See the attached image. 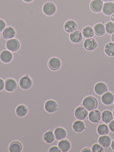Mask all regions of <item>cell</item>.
<instances>
[{
	"instance_id": "obj_15",
	"label": "cell",
	"mask_w": 114,
	"mask_h": 152,
	"mask_svg": "<svg viewBox=\"0 0 114 152\" xmlns=\"http://www.w3.org/2000/svg\"><path fill=\"white\" fill-rule=\"evenodd\" d=\"M102 114L98 110L91 111L88 114V118L90 121L94 123L99 122L101 119Z\"/></svg>"
},
{
	"instance_id": "obj_34",
	"label": "cell",
	"mask_w": 114,
	"mask_h": 152,
	"mask_svg": "<svg viewBox=\"0 0 114 152\" xmlns=\"http://www.w3.org/2000/svg\"><path fill=\"white\" fill-rule=\"evenodd\" d=\"M108 127L110 131L114 132V120L111 121H110V122L109 123Z\"/></svg>"
},
{
	"instance_id": "obj_23",
	"label": "cell",
	"mask_w": 114,
	"mask_h": 152,
	"mask_svg": "<svg viewBox=\"0 0 114 152\" xmlns=\"http://www.w3.org/2000/svg\"><path fill=\"white\" fill-rule=\"evenodd\" d=\"M86 129L84 123L81 120H77L74 121L72 124V129L76 132H82Z\"/></svg>"
},
{
	"instance_id": "obj_36",
	"label": "cell",
	"mask_w": 114,
	"mask_h": 152,
	"mask_svg": "<svg viewBox=\"0 0 114 152\" xmlns=\"http://www.w3.org/2000/svg\"><path fill=\"white\" fill-rule=\"evenodd\" d=\"M81 152H91V150L89 148H85L83 149Z\"/></svg>"
},
{
	"instance_id": "obj_24",
	"label": "cell",
	"mask_w": 114,
	"mask_h": 152,
	"mask_svg": "<svg viewBox=\"0 0 114 152\" xmlns=\"http://www.w3.org/2000/svg\"><path fill=\"white\" fill-rule=\"evenodd\" d=\"M99 144L104 148H106L110 146L111 143V140L109 136L102 135L99 137L98 140Z\"/></svg>"
},
{
	"instance_id": "obj_38",
	"label": "cell",
	"mask_w": 114,
	"mask_h": 152,
	"mask_svg": "<svg viewBox=\"0 0 114 152\" xmlns=\"http://www.w3.org/2000/svg\"><path fill=\"white\" fill-rule=\"evenodd\" d=\"M110 20L112 21V22L114 23V13L112 14V15L110 17Z\"/></svg>"
},
{
	"instance_id": "obj_7",
	"label": "cell",
	"mask_w": 114,
	"mask_h": 152,
	"mask_svg": "<svg viewBox=\"0 0 114 152\" xmlns=\"http://www.w3.org/2000/svg\"><path fill=\"white\" fill-rule=\"evenodd\" d=\"M43 139L45 143L47 144H51L53 143V145L58 146V142L59 141L55 139L53 132L49 130L46 131L44 134Z\"/></svg>"
},
{
	"instance_id": "obj_3",
	"label": "cell",
	"mask_w": 114,
	"mask_h": 152,
	"mask_svg": "<svg viewBox=\"0 0 114 152\" xmlns=\"http://www.w3.org/2000/svg\"><path fill=\"white\" fill-rule=\"evenodd\" d=\"M33 81L28 76H24L21 77L19 81V85L17 88H20L23 90H28L32 87Z\"/></svg>"
},
{
	"instance_id": "obj_28",
	"label": "cell",
	"mask_w": 114,
	"mask_h": 152,
	"mask_svg": "<svg viewBox=\"0 0 114 152\" xmlns=\"http://www.w3.org/2000/svg\"><path fill=\"white\" fill-rule=\"evenodd\" d=\"M101 119L105 123H109L113 119V114L109 110H105L102 113Z\"/></svg>"
},
{
	"instance_id": "obj_41",
	"label": "cell",
	"mask_w": 114,
	"mask_h": 152,
	"mask_svg": "<svg viewBox=\"0 0 114 152\" xmlns=\"http://www.w3.org/2000/svg\"><path fill=\"white\" fill-rule=\"evenodd\" d=\"M103 1L105 2H111L113 1V0H103Z\"/></svg>"
},
{
	"instance_id": "obj_30",
	"label": "cell",
	"mask_w": 114,
	"mask_h": 152,
	"mask_svg": "<svg viewBox=\"0 0 114 152\" xmlns=\"http://www.w3.org/2000/svg\"><path fill=\"white\" fill-rule=\"evenodd\" d=\"M97 132L98 134L100 136L107 135L109 132V129L107 125L102 124L98 126Z\"/></svg>"
},
{
	"instance_id": "obj_27",
	"label": "cell",
	"mask_w": 114,
	"mask_h": 152,
	"mask_svg": "<svg viewBox=\"0 0 114 152\" xmlns=\"http://www.w3.org/2000/svg\"><path fill=\"white\" fill-rule=\"evenodd\" d=\"M82 34L83 36L86 39L92 38L94 35V30L91 26H85L82 30Z\"/></svg>"
},
{
	"instance_id": "obj_16",
	"label": "cell",
	"mask_w": 114,
	"mask_h": 152,
	"mask_svg": "<svg viewBox=\"0 0 114 152\" xmlns=\"http://www.w3.org/2000/svg\"><path fill=\"white\" fill-rule=\"evenodd\" d=\"M58 146L61 152H68L71 147V144L69 140L67 139H62L58 142Z\"/></svg>"
},
{
	"instance_id": "obj_21",
	"label": "cell",
	"mask_w": 114,
	"mask_h": 152,
	"mask_svg": "<svg viewBox=\"0 0 114 152\" xmlns=\"http://www.w3.org/2000/svg\"><path fill=\"white\" fill-rule=\"evenodd\" d=\"M102 13L107 16L112 15L114 13V3L111 2H106L103 4Z\"/></svg>"
},
{
	"instance_id": "obj_14",
	"label": "cell",
	"mask_w": 114,
	"mask_h": 152,
	"mask_svg": "<svg viewBox=\"0 0 114 152\" xmlns=\"http://www.w3.org/2000/svg\"><path fill=\"white\" fill-rule=\"evenodd\" d=\"M55 139L58 141L64 139L67 136V132L64 128L58 127L53 131Z\"/></svg>"
},
{
	"instance_id": "obj_22",
	"label": "cell",
	"mask_w": 114,
	"mask_h": 152,
	"mask_svg": "<svg viewBox=\"0 0 114 152\" xmlns=\"http://www.w3.org/2000/svg\"><path fill=\"white\" fill-rule=\"evenodd\" d=\"M23 146L22 144L18 140L12 141L9 145L10 152H21Z\"/></svg>"
},
{
	"instance_id": "obj_29",
	"label": "cell",
	"mask_w": 114,
	"mask_h": 152,
	"mask_svg": "<svg viewBox=\"0 0 114 152\" xmlns=\"http://www.w3.org/2000/svg\"><path fill=\"white\" fill-rule=\"evenodd\" d=\"M104 52L109 57L114 56V43L109 42L105 45Z\"/></svg>"
},
{
	"instance_id": "obj_5",
	"label": "cell",
	"mask_w": 114,
	"mask_h": 152,
	"mask_svg": "<svg viewBox=\"0 0 114 152\" xmlns=\"http://www.w3.org/2000/svg\"><path fill=\"white\" fill-rule=\"evenodd\" d=\"M88 111L83 107L79 106L75 108L74 112V115L78 120H84L88 116Z\"/></svg>"
},
{
	"instance_id": "obj_37",
	"label": "cell",
	"mask_w": 114,
	"mask_h": 152,
	"mask_svg": "<svg viewBox=\"0 0 114 152\" xmlns=\"http://www.w3.org/2000/svg\"><path fill=\"white\" fill-rule=\"evenodd\" d=\"M111 148L112 150L114 151V140H112L111 143Z\"/></svg>"
},
{
	"instance_id": "obj_6",
	"label": "cell",
	"mask_w": 114,
	"mask_h": 152,
	"mask_svg": "<svg viewBox=\"0 0 114 152\" xmlns=\"http://www.w3.org/2000/svg\"><path fill=\"white\" fill-rule=\"evenodd\" d=\"M45 110L49 113H55L58 109L57 102L53 99H49L45 102L44 105Z\"/></svg>"
},
{
	"instance_id": "obj_42",
	"label": "cell",
	"mask_w": 114,
	"mask_h": 152,
	"mask_svg": "<svg viewBox=\"0 0 114 152\" xmlns=\"http://www.w3.org/2000/svg\"><path fill=\"white\" fill-rule=\"evenodd\" d=\"M113 115H114V110H113Z\"/></svg>"
},
{
	"instance_id": "obj_1",
	"label": "cell",
	"mask_w": 114,
	"mask_h": 152,
	"mask_svg": "<svg viewBox=\"0 0 114 152\" xmlns=\"http://www.w3.org/2000/svg\"><path fill=\"white\" fill-rule=\"evenodd\" d=\"M83 107L87 111H91L96 109L98 106V102L95 97L91 96L86 97L82 102Z\"/></svg>"
},
{
	"instance_id": "obj_13",
	"label": "cell",
	"mask_w": 114,
	"mask_h": 152,
	"mask_svg": "<svg viewBox=\"0 0 114 152\" xmlns=\"http://www.w3.org/2000/svg\"><path fill=\"white\" fill-rule=\"evenodd\" d=\"M3 37L5 39L9 40L15 37L16 31L11 26H7L2 32Z\"/></svg>"
},
{
	"instance_id": "obj_2",
	"label": "cell",
	"mask_w": 114,
	"mask_h": 152,
	"mask_svg": "<svg viewBox=\"0 0 114 152\" xmlns=\"http://www.w3.org/2000/svg\"><path fill=\"white\" fill-rule=\"evenodd\" d=\"M5 46L8 50L12 52H16L19 49L20 43L18 40L12 38L7 40Z\"/></svg>"
},
{
	"instance_id": "obj_4",
	"label": "cell",
	"mask_w": 114,
	"mask_h": 152,
	"mask_svg": "<svg viewBox=\"0 0 114 152\" xmlns=\"http://www.w3.org/2000/svg\"><path fill=\"white\" fill-rule=\"evenodd\" d=\"M57 10V8L54 3L51 2H46L43 6L42 11L47 16L53 15Z\"/></svg>"
},
{
	"instance_id": "obj_32",
	"label": "cell",
	"mask_w": 114,
	"mask_h": 152,
	"mask_svg": "<svg viewBox=\"0 0 114 152\" xmlns=\"http://www.w3.org/2000/svg\"><path fill=\"white\" fill-rule=\"evenodd\" d=\"M91 151L93 152H103L104 148L99 144H95L92 147Z\"/></svg>"
},
{
	"instance_id": "obj_18",
	"label": "cell",
	"mask_w": 114,
	"mask_h": 152,
	"mask_svg": "<svg viewBox=\"0 0 114 152\" xmlns=\"http://www.w3.org/2000/svg\"><path fill=\"white\" fill-rule=\"evenodd\" d=\"M103 2L101 0H93L90 4L91 10L95 13H99L102 10Z\"/></svg>"
},
{
	"instance_id": "obj_40",
	"label": "cell",
	"mask_w": 114,
	"mask_h": 152,
	"mask_svg": "<svg viewBox=\"0 0 114 152\" xmlns=\"http://www.w3.org/2000/svg\"><path fill=\"white\" fill-rule=\"evenodd\" d=\"M111 40L114 43V33L111 36Z\"/></svg>"
},
{
	"instance_id": "obj_26",
	"label": "cell",
	"mask_w": 114,
	"mask_h": 152,
	"mask_svg": "<svg viewBox=\"0 0 114 152\" xmlns=\"http://www.w3.org/2000/svg\"><path fill=\"white\" fill-rule=\"evenodd\" d=\"M28 109L26 105L20 104L18 106L15 110V113L17 116L20 117H23L26 116L28 113Z\"/></svg>"
},
{
	"instance_id": "obj_11",
	"label": "cell",
	"mask_w": 114,
	"mask_h": 152,
	"mask_svg": "<svg viewBox=\"0 0 114 152\" xmlns=\"http://www.w3.org/2000/svg\"><path fill=\"white\" fill-rule=\"evenodd\" d=\"M61 61L58 57H53L48 62V66L50 70L55 71L58 70L61 66Z\"/></svg>"
},
{
	"instance_id": "obj_20",
	"label": "cell",
	"mask_w": 114,
	"mask_h": 152,
	"mask_svg": "<svg viewBox=\"0 0 114 152\" xmlns=\"http://www.w3.org/2000/svg\"><path fill=\"white\" fill-rule=\"evenodd\" d=\"M107 91V87L104 83L99 82L95 84L94 91L97 95L102 96Z\"/></svg>"
},
{
	"instance_id": "obj_12",
	"label": "cell",
	"mask_w": 114,
	"mask_h": 152,
	"mask_svg": "<svg viewBox=\"0 0 114 152\" xmlns=\"http://www.w3.org/2000/svg\"><path fill=\"white\" fill-rule=\"evenodd\" d=\"M64 29L68 33L70 34L77 30V25L75 21L69 20L65 23Z\"/></svg>"
},
{
	"instance_id": "obj_33",
	"label": "cell",
	"mask_w": 114,
	"mask_h": 152,
	"mask_svg": "<svg viewBox=\"0 0 114 152\" xmlns=\"http://www.w3.org/2000/svg\"><path fill=\"white\" fill-rule=\"evenodd\" d=\"M60 149L58 147L57 145L53 146L50 148L49 150V152H61Z\"/></svg>"
},
{
	"instance_id": "obj_17",
	"label": "cell",
	"mask_w": 114,
	"mask_h": 152,
	"mask_svg": "<svg viewBox=\"0 0 114 152\" xmlns=\"http://www.w3.org/2000/svg\"><path fill=\"white\" fill-rule=\"evenodd\" d=\"M13 58L12 52L8 50H5L1 51L0 54V59L3 63L7 64L12 60Z\"/></svg>"
},
{
	"instance_id": "obj_25",
	"label": "cell",
	"mask_w": 114,
	"mask_h": 152,
	"mask_svg": "<svg viewBox=\"0 0 114 152\" xmlns=\"http://www.w3.org/2000/svg\"><path fill=\"white\" fill-rule=\"evenodd\" d=\"M94 34L98 36H102L106 32L105 26L102 23L96 24L94 26Z\"/></svg>"
},
{
	"instance_id": "obj_8",
	"label": "cell",
	"mask_w": 114,
	"mask_h": 152,
	"mask_svg": "<svg viewBox=\"0 0 114 152\" xmlns=\"http://www.w3.org/2000/svg\"><path fill=\"white\" fill-rule=\"evenodd\" d=\"M98 43L93 38H89L85 40L83 43V46L86 50L91 51L94 50L97 48Z\"/></svg>"
},
{
	"instance_id": "obj_10",
	"label": "cell",
	"mask_w": 114,
	"mask_h": 152,
	"mask_svg": "<svg viewBox=\"0 0 114 152\" xmlns=\"http://www.w3.org/2000/svg\"><path fill=\"white\" fill-rule=\"evenodd\" d=\"M69 39L70 41L75 44L80 43L83 39V35L81 31L76 30L69 34Z\"/></svg>"
},
{
	"instance_id": "obj_9",
	"label": "cell",
	"mask_w": 114,
	"mask_h": 152,
	"mask_svg": "<svg viewBox=\"0 0 114 152\" xmlns=\"http://www.w3.org/2000/svg\"><path fill=\"white\" fill-rule=\"evenodd\" d=\"M18 87L17 82L13 79H8L4 81V90L6 91L12 92L16 90Z\"/></svg>"
},
{
	"instance_id": "obj_39",
	"label": "cell",
	"mask_w": 114,
	"mask_h": 152,
	"mask_svg": "<svg viewBox=\"0 0 114 152\" xmlns=\"http://www.w3.org/2000/svg\"><path fill=\"white\" fill-rule=\"evenodd\" d=\"M23 1H25V2H27V3H29V2H31L33 1V0H23Z\"/></svg>"
},
{
	"instance_id": "obj_31",
	"label": "cell",
	"mask_w": 114,
	"mask_h": 152,
	"mask_svg": "<svg viewBox=\"0 0 114 152\" xmlns=\"http://www.w3.org/2000/svg\"><path fill=\"white\" fill-rule=\"evenodd\" d=\"M106 31L108 34H113L114 33V23L112 22H109L105 25Z\"/></svg>"
},
{
	"instance_id": "obj_35",
	"label": "cell",
	"mask_w": 114,
	"mask_h": 152,
	"mask_svg": "<svg viewBox=\"0 0 114 152\" xmlns=\"http://www.w3.org/2000/svg\"><path fill=\"white\" fill-rule=\"evenodd\" d=\"M4 88V81L0 78V91L3 90Z\"/></svg>"
},
{
	"instance_id": "obj_19",
	"label": "cell",
	"mask_w": 114,
	"mask_h": 152,
	"mask_svg": "<svg viewBox=\"0 0 114 152\" xmlns=\"http://www.w3.org/2000/svg\"><path fill=\"white\" fill-rule=\"evenodd\" d=\"M101 101L104 104L110 105L114 101V96L111 92H106L101 96Z\"/></svg>"
}]
</instances>
